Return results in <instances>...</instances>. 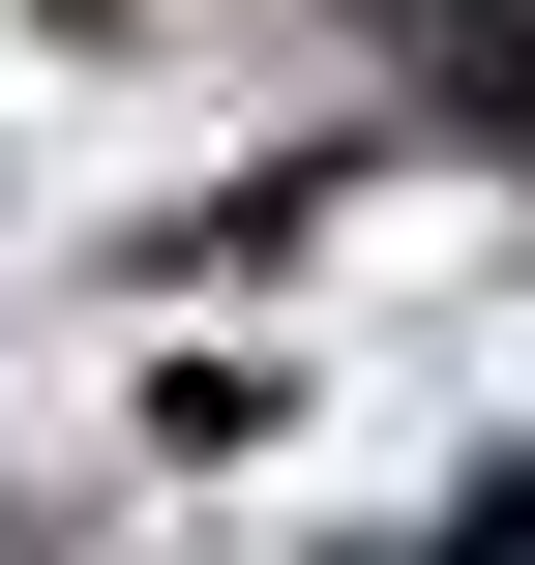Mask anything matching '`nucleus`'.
Masks as SVG:
<instances>
[{
	"label": "nucleus",
	"mask_w": 535,
	"mask_h": 565,
	"mask_svg": "<svg viewBox=\"0 0 535 565\" xmlns=\"http://www.w3.org/2000/svg\"><path fill=\"white\" fill-rule=\"evenodd\" d=\"M357 30H387V89H417L447 149H506V179H535V0H357Z\"/></svg>",
	"instance_id": "nucleus-1"
}]
</instances>
